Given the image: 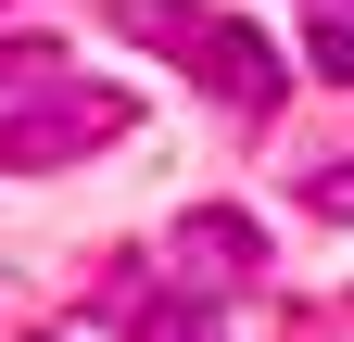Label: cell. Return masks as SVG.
I'll list each match as a JSON object with an SVG mask.
<instances>
[{"label": "cell", "instance_id": "6da1fadb", "mask_svg": "<svg viewBox=\"0 0 354 342\" xmlns=\"http://www.w3.org/2000/svg\"><path fill=\"white\" fill-rule=\"evenodd\" d=\"M114 26L140 38V51H165V64H190L228 114H279V89H291V64L266 51V38L241 26V13H203V0H114Z\"/></svg>", "mask_w": 354, "mask_h": 342}, {"label": "cell", "instance_id": "7a4b0ae2", "mask_svg": "<svg viewBox=\"0 0 354 342\" xmlns=\"http://www.w3.org/2000/svg\"><path fill=\"white\" fill-rule=\"evenodd\" d=\"M127 89H38L26 114H0V178H38V165H76V152H102V140H127Z\"/></svg>", "mask_w": 354, "mask_h": 342}, {"label": "cell", "instance_id": "3957f363", "mask_svg": "<svg viewBox=\"0 0 354 342\" xmlns=\"http://www.w3.org/2000/svg\"><path fill=\"white\" fill-rule=\"evenodd\" d=\"M177 267H190L203 291H228V279H253V267H266V228H253V216H228V203H203V216H177Z\"/></svg>", "mask_w": 354, "mask_h": 342}, {"label": "cell", "instance_id": "277c9868", "mask_svg": "<svg viewBox=\"0 0 354 342\" xmlns=\"http://www.w3.org/2000/svg\"><path fill=\"white\" fill-rule=\"evenodd\" d=\"M127 342H215V317L190 291H140V305H127Z\"/></svg>", "mask_w": 354, "mask_h": 342}, {"label": "cell", "instance_id": "5b68a950", "mask_svg": "<svg viewBox=\"0 0 354 342\" xmlns=\"http://www.w3.org/2000/svg\"><path fill=\"white\" fill-rule=\"evenodd\" d=\"M51 76H64L51 38H0V89H51Z\"/></svg>", "mask_w": 354, "mask_h": 342}, {"label": "cell", "instance_id": "8992f818", "mask_svg": "<svg viewBox=\"0 0 354 342\" xmlns=\"http://www.w3.org/2000/svg\"><path fill=\"white\" fill-rule=\"evenodd\" d=\"M317 76H329V89H354V26H317Z\"/></svg>", "mask_w": 354, "mask_h": 342}, {"label": "cell", "instance_id": "52a82bcc", "mask_svg": "<svg viewBox=\"0 0 354 342\" xmlns=\"http://www.w3.org/2000/svg\"><path fill=\"white\" fill-rule=\"evenodd\" d=\"M317 216H354V165H329V178H317Z\"/></svg>", "mask_w": 354, "mask_h": 342}, {"label": "cell", "instance_id": "ba28073f", "mask_svg": "<svg viewBox=\"0 0 354 342\" xmlns=\"http://www.w3.org/2000/svg\"><path fill=\"white\" fill-rule=\"evenodd\" d=\"M317 13H354V0H317Z\"/></svg>", "mask_w": 354, "mask_h": 342}, {"label": "cell", "instance_id": "9c48e42d", "mask_svg": "<svg viewBox=\"0 0 354 342\" xmlns=\"http://www.w3.org/2000/svg\"><path fill=\"white\" fill-rule=\"evenodd\" d=\"M26 342H51V330H26Z\"/></svg>", "mask_w": 354, "mask_h": 342}]
</instances>
